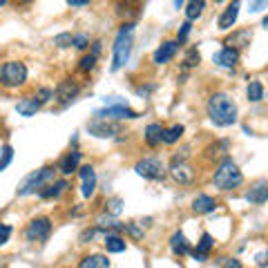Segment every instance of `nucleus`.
Wrapping results in <instances>:
<instances>
[{"label": "nucleus", "mask_w": 268, "mask_h": 268, "mask_svg": "<svg viewBox=\"0 0 268 268\" xmlns=\"http://www.w3.org/2000/svg\"><path fill=\"white\" fill-rule=\"evenodd\" d=\"M208 117L219 127L233 125L237 121V105L226 94H212L208 101Z\"/></svg>", "instance_id": "obj_1"}, {"label": "nucleus", "mask_w": 268, "mask_h": 268, "mask_svg": "<svg viewBox=\"0 0 268 268\" xmlns=\"http://www.w3.org/2000/svg\"><path fill=\"white\" fill-rule=\"evenodd\" d=\"M132 32H134V25H123V27H121V32L117 34V40H114V52H112V72H119L121 67L130 60Z\"/></svg>", "instance_id": "obj_2"}, {"label": "nucleus", "mask_w": 268, "mask_h": 268, "mask_svg": "<svg viewBox=\"0 0 268 268\" xmlns=\"http://www.w3.org/2000/svg\"><path fill=\"white\" fill-rule=\"evenodd\" d=\"M243 174L237 168V163L233 159H224L215 170V186L219 190H233V188L241 186Z\"/></svg>", "instance_id": "obj_3"}, {"label": "nucleus", "mask_w": 268, "mask_h": 268, "mask_svg": "<svg viewBox=\"0 0 268 268\" xmlns=\"http://www.w3.org/2000/svg\"><path fill=\"white\" fill-rule=\"evenodd\" d=\"M54 170L52 166H45L40 170H36V172L27 174L25 179H23V184L18 186V194L20 197H25V194H32L36 190H40V188H45V184H50V181H54Z\"/></svg>", "instance_id": "obj_4"}, {"label": "nucleus", "mask_w": 268, "mask_h": 268, "mask_svg": "<svg viewBox=\"0 0 268 268\" xmlns=\"http://www.w3.org/2000/svg\"><path fill=\"white\" fill-rule=\"evenodd\" d=\"M27 81V67L20 60H9L0 67V83L5 87H18Z\"/></svg>", "instance_id": "obj_5"}, {"label": "nucleus", "mask_w": 268, "mask_h": 268, "mask_svg": "<svg viewBox=\"0 0 268 268\" xmlns=\"http://www.w3.org/2000/svg\"><path fill=\"white\" fill-rule=\"evenodd\" d=\"M50 233H52V221L47 217H38L27 226L25 239L27 241H45L47 237H50Z\"/></svg>", "instance_id": "obj_6"}, {"label": "nucleus", "mask_w": 268, "mask_h": 268, "mask_svg": "<svg viewBox=\"0 0 268 268\" xmlns=\"http://www.w3.org/2000/svg\"><path fill=\"white\" fill-rule=\"evenodd\" d=\"M134 170H137V174H141L143 179H152V181H159L166 176V170H163V163L159 159H143L134 166Z\"/></svg>", "instance_id": "obj_7"}, {"label": "nucleus", "mask_w": 268, "mask_h": 268, "mask_svg": "<svg viewBox=\"0 0 268 268\" xmlns=\"http://www.w3.org/2000/svg\"><path fill=\"white\" fill-rule=\"evenodd\" d=\"M139 114L130 109L127 105H105L94 112V119H105V121H114V119H137Z\"/></svg>", "instance_id": "obj_8"}, {"label": "nucleus", "mask_w": 268, "mask_h": 268, "mask_svg": "<svg viewBox=\"0 0 268 268\" xmlns=\"http://www.w3.org/2000/svg\"><path fill=\"white\" fill-rule=\"evenodd\" d=\"M87 130L92 132L94 137H99V139H112L114 134L119 132V125L109 123V121H105V119H92L87 123Z\"/></svg>", "instance_id": "obj_9"}, {"label": "nucleus", "mask_w": 268, "mask_h": 268, "mask_svg": "<svg viewBox=\"0 0 268 268\" xmlns=\"http://www.w3.org/2000/svg\"><path fill=\"white\" fill-rule=\"evenodd\" d=\"M179 52V42L176 40H166L163 45H159L157 47V52H154V63L157 65H166V63H170V60L174 58V54Z\"/></svg>", "instance_id": "obj_10"}, {"label": "nucleus", "mask_w": 268, "mask_h": 268, "mask_svg": "<svg viewBox=\"0 0 268 268\" xmlns=\"http://www.w3.org/2000/svg\"><path fill=\"white\" fill-rule=\"evenodd\" d=\"M212 246H215V239H212L210 233H204L201 235V239L197 241V248H192V257L197 261H206L208 259V253L212 251Z\"/></svg>", "instance_id": "obj_11"}, {"label": "nucleus", "mask_w": 268, "mask_h": 268, "mask_svg": "<svg viewBox=\"0 0 268 268\" xmlns=\"http://www.w3.org/2000/svg\"><path fill=\"white\" fill-rule=\"evenodd\" d=\"M239 0H233V3L226 7L221 16H219V29H230L237 23V18H239Z\"/></svg>", "instance_id": "obj_12"}, {"label": "nucleus", "mask_w": 268, "mask_h": 268, "mask_svg": "<svg viewBox=\"0 0 268 268\" xmlns=\"http://www.w3.org/2000/svg\"><path fill=\"white\" fill-rule=\"evenodd\" d=\"M81 181H83V197H92L94 190H96V172L92 166H83L81 168Z\"/></svg>", "instance_id": "obj_13"}, {"label": "nucleus", "mask_w": 268, "mask_h": 268, "mask_svg": "<svg viewBox=\"0 0 268 268\" xmlns=\"http://www.w3.org/2000/svg\"><path fill=\"white\" fill-rule=\"evenodd\" d=\"M212 60L219 65V67H235L237 60H239V52L235 50V47H224V50H219Z\"/></svg>", "instance_id": "obj_14"}, {"label": "nucleus", "mask_w": 268, "mask_h": 268, "mask_svg": "<svg viewBox=\"0 0 268 268\" xmlns=\"http://www.w3.org/2000/svg\"><path fill=\"white\" fill-rule=\"evenodd\" d=\"M170 174H172L174 181H179V184H190L192 176H194V170L190 166H186L184 161H172V166H170Z\"/></svg>", "instance_id": "obj_15"}, {"label": "nucleus", "mask_w": 268, "mask_h": 268, "mask_svg": "<svg viewBox=\"0 0 268 268\" xmlns=\"http://www.w3.org/2000/svg\"><path fill=\"white\" fill-rule=\"evenodd\" d=\"M246 201L248 204H255V206L266 204L268 201V181H259V184H255L251 190L246 192Z\"/></svg>", "instance_id": "obj_16"}, {"label": "nucleus", "mask_w": 268, "mask_h": 268, "mask_svg": "<svg viewBox=\"0 0 268 268\" xmlns=\"http://www.w3.org/2000/svg\"><path fill=\"white\" fill-rule=\"evenodd\" d=\"M217 208V201L210 197V194H197V197L192 199V210L197 212V215H208Z\"/></svg>", "instance_id": "obj_17"}, {"label": "nucleus", "mask_w": 268, "mask_h": 268, "mask_svg": "<svg viewBox=\"0 0 268 268\" xmlns=\"http://www.w3.org/2000/svg\"><path fill=\"white\" fill-rule=\"evenodd\" d=\"M76 94H78V85L72 83V81H63L58 85V90H56V99L63 103V105H65V103H70Z\"/></svg>", "instance_id": "obj_18"}, {"label": "nucleus", "mask_w": 268, "mask_h": 268, "mask_svg": "<svg viewBox=\"0 0 268 268\" xmlns=\"http://www.w3.org/2000/svg\"><path fill=\"white\" fill-rule=\"evenodd\" d=\"M170 248H172V253L174 255H188L190 253V243H188V239H186V235L181 233V230H176V233L170 237Z\"/></svg>", "instance_id": "obj_19"}, {"label": "nucleus", "mask_w": 268, "mask_h": 268, "mask_svg": "<svg viewBox=\"0 0 268 268\" xmlns=\"http://www.w3.org/2000/svg\"><path fill=\"white\" fill-rule=\"evenodd\" d=\"M78 161H81V152H76V150H72L70 154H65L63 159H60V163H58V170L63 174H72L74 170L78 168Z\"/></svg>", "instance_id": "obj_20"}, {"label": "nucleus", "mask_w": 268, "mask_h": 268, "mask_svg": "<svg viewBox=\"0 0 268 268\" xmlns=\"http://www.w3.org/2000/svg\"><path fill=\"white\" fill-rule=\"evenodd\" d=\"M67 190V181L65 179H60V181H54L52 186H47V188H40V197L42 199H56V197H60Z\"/></svg>", "instance_id": "obj_21"}, {"label": "nucleus", "mask_w": 268, "mask_h": 268, "mask_svg": "<svg viewBox=\"0 0 268 268\" xmlns=\"http://www.w3.org/2000/svg\"><path fill=\"white\" fill-rule=\"evenodd\" d=\"M78 268H109V259L105 255H87L81 259Z\"/></svg>", "instance_id": "obj_22"}, {"label": "nucleus", "mask_w": 268, "mask_h": 268, "mask_svg": "<svg viewBox=\"0 0 268 268\" xmlns=\"http://www.w3.org/2000/svg\"><path fill=\"white\" fill-rule=\"evenodd\" d=\"M40 105H42V103L34 96V99H25V101H20V103L16 105V109H18V114H23V117H34V114L40 109Z\"/></svg>", "instance_id": "obj_23"}, {"label": "nucleus", "mask_w": 268, "mask_h": 268, "mask_svg": "<svg viewBox=\"0 0 268 268\" xmlns=\"http://www.w3.org/2000/svg\"><path fill=\"white\" fill-rule=\"evenodd\" d=\"M105 248L107 253H123L125 251V239L117 233H105Z\"/></svg>", "instance_id": "obj_24"}, {"label": "nucleus", "mask_w": 268, "mask_h": 268, "mask_svg": "<svg viewBox=\"0 0 268 268\" xmlns=\"http://www.w3.org/2000/svg\"><path fill=\"white\" fill-rule=\"evenodd\" d=\"M161 137H163V127L159 123H150L145 127V143L152 145V148L161 143Z\"/></svg>", "instance_id": "obj_25"}, {"label": "nucleus", "mask_w": 268, "mask_h": 268, "mask_svg": "<svg viewBox=\"0 0 268 268\" xmlns=\"http://www.w3.org/2000/svg\"><path fill=\"white\" fill-rule=\"evenodd\" d=\"M204 9H206V0H188V5H186V16H188V20H197V18L204 14Z\"/></svg>", "instance_id": "obj_26"}, {"label": "nucleus", "mask_w": 268, "mask_h": 268, "mask_svg": "<svg viewBox=\"0 0 268 268\" xmlns=\"http://www.w3.org/2000/svg\"><path fill=\"white\" fill-rule=\"evenodd\" d=\"M181 134H184V125H172V127H168V130H163L161 141L168 143V145H172V143H176L181 139Z\"/></svg>", "instance_id": "obj_27"}, {"label": "nucleus", "mask_w": 268, "mask_h": 268, "mask_svg": "<svg viewBox=\"0 0 268 268\" xmlns=\"http://www.w3.org/2000/svg\"><path fill=\"white\" fill-rule=\"evenodd\" d=\"M246 94H248V101H253V103H259L261 99H264V85H261L259 81H253L251 85H248Z\"/></svg>", "instance_id": "obj_28"}, {"label": "nucleus", "mask_w": 268, "mask_h": 268, "mask_svg": "<svg viewBox=\"0 0 268 268\" xmlns=\"http://www.w3.org/2000/svg\"><path fill=\"white\" fill-rule=\"evenodd\" d=\"M11 159H14V148H11V145H5V148H3V157H0V172L9 166Z\"/></svg>", "instance_id": "obj_29"}, {"label": "nucleus", "mask_w": 268, "mask_h": 268, "mask_svg": "<svg viewBox=\"0 0 268 268\" xmlns=\"http://www.w3.org/2000/svg\"><path fill=\"white\" fill-rule=\"evenodd\" d=\"M121 210H123V199L114 197V199L107 204V212H109V215H119Z\"/></svg>", "instance_id": "obj_30"}, {"label": "nucleus", "mask_w": 268, "mask_h": 268, "mask_svg": "<svg viewBox=\"0 0 268 268\" xmlns=\"http://www.w3.org/2000/svg\"><path fill=\"white\" fill-rule=\"evenodd\" d=\"M72 40H74V36H72V34H58L56 38H54V45H58V47H70Z\"/></svg>", "instance_id": "obj_31"}, {"label": "nucleus", "mask_w": 268, "mask_h": 268, "mask_svg": "<svg viewBox=\"0 0 268 268\" xmlns=\"http://www.w3.org/2000/svg\"><path fill=\"white\" fill-rule=\"evenodd\" d=\"M199 60H201L199 52L197 50H190V52H188V56H186V60H184V65L186 67H194V65H199Z\"/></svg>", "instance_id": "obj_32"}, {"label": "nucleus", "mask_w": 268, "mask_h": 268, "mask_svg": "<svg viewBox=\"0 0 268 268\" xmlns=\"http://www.w3.org/2000/svg\"><path fill=\"white\" fill-rule=\"evenodd\" d=\"M94 65H96V56H94V54H90V56H85V58L81 60V72L94 70Z\"/></svg>", "instance_id": "obj_33"}, {"label": "nucleus", "mask_w": 268, "mask_h": 268, "mask_svg": "<svg viewBox=\"0 0 268 268\" xmlns=\"http://www.w3.org/2000/svg\"><path fill=\"white\" fill-rule=\"evenodd\" d=\"M72 45L76 47V50H85V47L90 45V38L85 34H78V36H74V40H72Z\"/></svg>", "instance_id": "obj_34"}, {"label": "nucleus", "mask_w": 268, "mask_h": 268, "mask_svg": "<svg viewBox=\"0 0 268 268\" xmlns=\"http://www.w3.org/2000/svg\"><path fill=\"white\" fill-rule=\"evenodd\" d=\"M190 29H192V25H190V20H186L184 25H181V29H179V36H176V42H184L186 38H188V34H190Z\"/></svg>", "instance_id": "obj_35"}, {"label": "nucleus", "mask_w": 268, "mask_h": 268, "mask_svg": "<svg viewBox=\"0 0 268 268\" xmlns=\"http://www.w3.org/2000/svg\"><path fill=\"white\" fill-rule=\"evenodd\" d=\"M9 237H11V226H0V246H5V243L9 241Z\"/></svg>", "instance_id": "obj_36"}, {"label": "nucleus", "mask_w": 268, "mask_h": 268, "mask_svg": "<svg viewBox=\"0 0 268 268\" xmlns=\"http://www.w3.org/2000/svg\"><path fill=\"white\" fill-rule=\"evenodd\" d=\"M36 99H38L40 103H45V101H50V99H54V92L50 87H42L40 92H38V96H36Z\"/></svg>", "instance_id": "obj_37"}, {"label": "nucleus", "mask_w": 268, "mask_h": 268, "mask_svg": "<svg viewBox=\"0 0 268 268\" xmlns=\"http://www.w3.org/2000/svg\"><path fill=\"white\" fill-rule=\"evenodd\" d=\"M248 3H251V11L257 14V11H261L268 5V0H248Z\"/></svg>", "instance_id": "obj_38"}, {"label": "nucleus", "mask_w": 268, "mask_h": 268, "mask_svg": "<svg viewBox=\"0 0 268 268\" xmlns=\"http://www.w3.org/2000/svg\"><path fill=\"white\" fill-rule=\"evenodd\" d=\"M255 264L261 266V268L268 266V253H257V255H255Z\"/></svg>", "instance_id": "obj_39"}, {"label": "nucleus", "mask_w": 268, "mask_h": 268, "mask_svg": "<svg viewBox=\"0 0 268 268\" xmlns=\"http://www.w3.org/2000/svg\"><path fill=\"white\" fill-rule=\"evenodd\" d=\"M221 268H243V266H241V261H239V259H224Z\"/></svg>", "instance_id": "obj_40"}, {"label": "nucleus", "mask_w": 268, "mask_h": 268, "mask_svg": "<svg viewBox=\"0 0 268 268\" xmlns=\"http://www.w3.org/2000/svg\"><path fill=\"white\" fill-rule=\"evenodd\" d=\"M105 105H125V101H121L119 96H109V99H103Z\"/></svg>", "instance_id": "obj_41"}, {"label": "nucleus", "mask_w": 268, "mask_h": 268, "mask_svg": "<svg viewBox=\"0 0 268 268\" xmlns=\"http://www.w3.org/2000/svg\"><path fill=\"white\" fill-rule=\"evenodd\" d=\"M67 3H70L72 7H83V5H87L90 0H67Z\"/></svg>", "instance_id": "obj_42"}, {"label": "nucleus", "mask_w": 268, "mask_h": 268, "mask_svg": "<svg viewBox=\"0 0 268 268\" xmlns=\"http://www.w3.org/2000/svg\"><path fill=\"white\" fill-rule=\"evenodd\" d=\"M184 3H186V0H174V7H176V9H179V7H181V5H184Z\"/></svg>", "instance_id": "obj_43"}, {"label": "nucleus", "mask_w": 268, "mask_h": 268, "mask_svg": "<svg viewBox=\"0 0 268 268\" xmlns=\"http://www.w3.org/2000/svg\"><path fill=\"white\" fill-rule=\"evenodd\" d=\"M261 25H264V29H268V16L264 18V20H261Z\"/></svg>", "instance_id": "obj_44"}, {"label": "nucleus", "mask_w": 268, "mask_h": 268, "mask_svg": "<svg viewBox=\"0 0 268 268\" xmlns=\"http://www.w3.org/2000/svg\"><path fill=\"white\" fill-rule=\"evenodd\" d=\"M5 3H7V0H0V7H3V5H5Z\"/></svg>", "instance_id": "obj_45"}, {"label": "nucleus", "mask_w": 268, "mask_h": 268, "mask_svg": "<svg viewBox=\"0 0 268 268\" xmlns=\"http://www.w3.org/2000/svg\"><path fill=\"white\" fill-rule=\"evenodd\" d=\"M217 3H221V0H217Z\"/></svg>", "instance_id": "obj_46"}]
</instances>
